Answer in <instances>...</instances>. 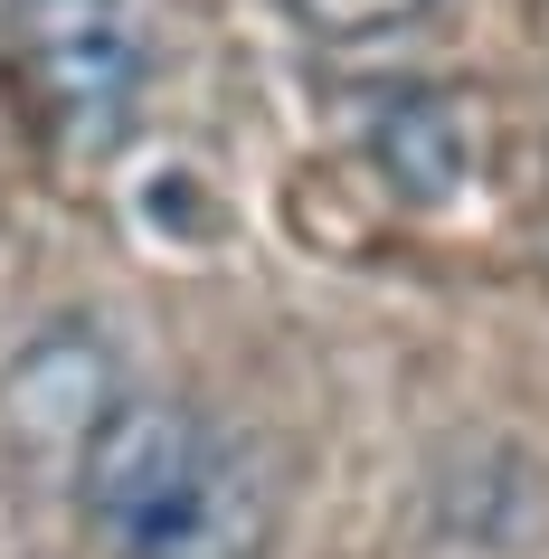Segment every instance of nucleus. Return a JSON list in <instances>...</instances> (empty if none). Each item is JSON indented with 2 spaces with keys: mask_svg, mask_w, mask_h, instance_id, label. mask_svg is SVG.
Instances as JSON below:
<instances>
[{
  "mask_svg": "<svg viewBox=\"0 0 549 559\" xmlns=\"http://www.w3.org/2000/svg\"><path fill=\"white\" fill-rule=\"evenodd\" d=\"M86 522L115 559H265L275 474L228 417L190 399H115L86 417Z\"/></svg>",
  "mask_w": 549,
  "mask_h": 559,
  "instance_id": "obj_1",
  "label": "nucleus"
},
{
  "mask_svg": "<svg viewBox=\"0 0 549 559\" xmlns=\"http://www.w3.org/2000/svg\"><path fill=\"white\" fill-rule=\"evenodd\" d=\"M10 115L67 171L115 162L152 105V29L133 0H10L0 29Z\"/></svg>",
  "mask_w": 549,
  "mask_h": 559,
  "instance_id": "obj_2",
  "label": "nucleus"
},
{
  "mask_svg": "<svg viewBox=\"0 0 549 559\" xmlns=\"http://www.w3.org/2000/svg\"><path fill=\"white\" fill-rule=\"evenodd\" d=\"M370 162L389 171V190H407V200H455L464 171H474L464 95H445V86L370 95Z\"/></svg>",
  "mask_w": 549,
  "mask_h": 559,
  "instance_id": "obj_3",
  "label": "nucleus"
},
{
  "mask_svg": "<svg viewBox=\"0 0 549 559\" xmlns=\"http://www.w3.org/2000/svg\"><path fill=\"white\" fill-rule=\"evenodd\" d=\"M435 0H285V20L303 38H332V48H360V38H398L417 29Z\"/></svg>",
  "mask_w": 549,
  "mask_h": 559,
  "instance_id": "obj_4",
  "label": "nucleus"
}]
</instances>
